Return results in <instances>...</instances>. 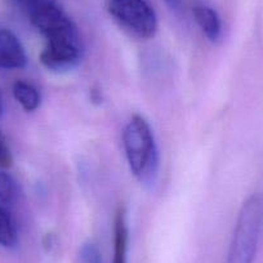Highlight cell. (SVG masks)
Here are the masks:
<instances>
[{"label": "cell", "mask_w": 263, "mask_h": 263, "mask_svg": "<svg viewBox=\"0 0 263 263\" xmlns=\"http://www.w3.org/2000/svg\"><path fill=\"white\" fill-rule=\"evenodd\" d=\"M194 17L209 42L217 43L221 39L222 21L213 8L208 6H196L194 8Z\"/></svg>", "instance_id": "obj_6"}, {"label": "cell", "mask_w": 263, "mask_h": 263, "mask_svg": "<svg viewBox=\"0 0 263 263\" xmlns=\"http://www.w3.org/2000/svg\"><path fill=\"white\" fill-rule=\"evenodd\" d=\"M9 163V154L7 153L6 146H4L2 136H0V164L2 165H8Z\"/></svg>", "instance_id": "obj_13"}, {"label": "cell", "mask_w": 263, "mask_h": 263, "mask_svg": "<svg viewBox=\"0 0 263 263\" xmlns=\"http://www.w3.org/2000/svg\"><path fill=\"white\" fill-rule=\"evenodd\" d=\"M165 2L169 4V6L177 7L179 4V2H181V0H165Z\"/></svg>", "instance_id": "obj_14"}, {"label": "cell", "mask_w": 263, "mask_h": 263, "mask_svg": "<svg viewBox=\"0 0 263 263\" xmlns=\"http://www.w3.org/2000/svg\"><path fill=\"white\" fill-rule=\"evenodd\" d=\"M128 226L125 213L120 211L115 221V245H114L112 263H128Z\"/></svg>", "instance_id": "obj_8"}, {"label": "cell", "mask_w": 263, "mask_h": 263, "mask_svg": "<svg viewBox=\"0 0 263 263\" xmlns=\"http://www.w3.org/2000/svg\"><path fill=\"white\" fill-rule=\"evenodd\" d=\"M27 63L25 48L11 30L0 26V69H22Z\"/></svg>", "instance_id": "obj_5"}, {"label": "cell", "mask_w": 263, "mask_h": 263, "mask_svg": "<svg viewBox=\"0 0 263 263\" xmlns=\"http://www.w3.org/2000/svg\"><path fill=\"white\" fill-rule=\"evenodd\" d=\"M3 111V98H2V95H0V112Z\"/></svg>", "instance_id": "obj_15"}, {"label": "cell", "mask_w": 263, "mask_h": 263, "mask_svg": "<svg viewBox=\"0 0 263 263\" xmlns=\"http://www.w3.org/2000/svg\"><path fill=\"white\" fill-rule=\"evenodd\" d=\"M13 96L17 102L27 112L36 110L42 102V97L36 88L27 82L18 80L13 84Z\"/></svg>", "instance_id": "obj_7"}, {"label": "cell", "mask_w": 263, "mask_h": 263, "mask_svg": "<svg viewBox=\"0 0 263 263\" xmlns=\"http://www.w3.org/2000/svg\"><path fill=\"white\" fill-rule=\"evenodd\" d=\"M17 240H18V234L13 218L3 205H0V245L12 248L17 244Z\"/></svg>", "instance_id": "obj_9"}, {"label": "cell", "mask_w": 263, "mask_h": 263, "mask_svg": "<svg viewBox=\"0 0 263 263\" xmlns=\"http://www.w3.org/2000/svg\"><path fill=\"white\" fill-rule=\"evenodd\" d=\"M123 146L133 176L145 186L155 182L159 172V151L150 124L141 115H135L123 132Z\"/></svg>", "instance_id": "obj_1"}, {"label": "cell", "mask_w": 263, "mask_h": 263, "mask_svg": "<svg viewBox=\"0 0 263 263\" xmlns=\"http://www.w3.org/2000/svg\"><path fill=\"white\" fill-rule=\"evenodd\" d=\"M13 2H16L17 4L25 7V8H29V11H31L35 7L40 6V4L45 3V2H49V0H13Z\"/></svg>", "instance_id": "obj_12"}, {"label": "cell", "mask_w": 263, "mask_h": 263, "mask_svg": "<svg viewBox=\"0 0 263 263\" xmlns=\"http://www.w3.org/2000/svg\"><path fill=\"white\" fill-rule=\"evenodd\" d=\"M80 257L84 263H103L102 254L95 244H85L80 250Z\"/></svg>", "instance_id": "obj_11"}, {"label": "cell", "mask_w": 263, "mask_h": 263, "mask_svg": "<svg viewBox=\"0 0 263 263\" xmlns=\"http://www.w3.org/2000/svg\"><path fill=\"white\" fill-rule=\"evenodd\" d=\"M17 195L18 190L13 177L6 172H0V205L13 203Z\"/></svg>", "instance_id": "obj_10"}, {"label": "cell", "mask_w": 263, "mask_h": 263, "mask_svg": "<svg viewBox=\"0 0 263 263\" xmlns=\"http://www.w3.org/2000/svg\"><path fill=\"white\" fill-rule=\"evenodd\" d=\"M263 223V200L253 195L239 213L226 263H253Z\"/></svg>", "instance_id": "obj_2"}, {"label": "cell", "mask_w": 263, "mask_h": 263, "mask_svg": "<svg viewBox=\"0 0 263 263\" xmlns=\"http://www.w3.org/2000/svg\"><path fill=\"white\" fill-rule=\"evenodd\" d=\"M111 16L140 39H151L158 31V17L147 0H107Z\"/></svg>", "instance_id": "obj_3"}, {"label": "cell", "mask_w": 263, "mask_h": 263, "mask_svg": "<svg viewBox=\"0 0 263 263\" xmlns=\"http://www.w3.org/2000/svg\"><path fill=\"white\" fill-rule=\"evenodd\" d=\"M40 61L50 71L62 72L74 69L83 55V43L78 29L47 37Z\"/></svg>", "instance_id": "obj_4"}]
</instances>
